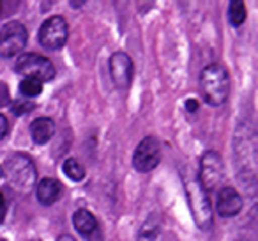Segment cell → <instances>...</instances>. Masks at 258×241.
<instances>
[{"instance_id": "11", "label": "cell", "mask_w": 258, "mask_h": 241, "mask_svg": "<svg viewBox=\"0 0 258 241\" xmlns=\"http://www.w3.org/2000/svg\"><path fill=\"white\" fill-rule=\"evenodd\" d=\"M244 208V201L240 194L233 186H221L216 197V213L223 218H233Z\"/></svg>"}, {"instance_id": "23", "label": "cell", "mask_w": 258, "mask_h": 241, "mask_svg": "<svg viewBox=\"0 0 258 241\" xmlns=\"http://www.w3.org/2000/svg\"><path fill=\"white\" fill-rule=\"evenodd\" d=\"M57 241H76V239L73 236H69V234H64V236H60Z\"/></svg>"}, {"instance_id": "13", "label": "cell", "mask_w": 258, "mask_h": 241, "mask_svg": "<svg viewBox=\"0 0 258 241\" xmlns=\"http://www.w3.org/2000/svg\"><path fill=\"white\" fill-rule=\"evenodd\" d=\"M57 126H55V121L50 117H37L30 124V137L32 142L37 146H44L46 142H50L53 138Z\"/></svg>"}, {"instance_id": "19", "label": "cell", "mask_w": 258, "mask_h": 241, "mask_svg": "<svg viewBox=\"0 0 258 241\" xmlns=\"http://www.w3.org/2000/svg\"><path fill=\"white\" fill-rule=\"evenodd\" d=\"M18 105H15L13 107V112L15 114H25L27 110H30V108H34L32 103H29V101H16Z\"/></svg>"}, {"instance_id": "16", "label": "cell", "mask_w": 258, "mask_h": 241, "mask_svg": "<svg viewBox=\"0 0 258 241\" xmlns=\"http://www.w3.org/2000/svg\"><path fill=\"white\" fill-rule=\"evenodd\" d=\"M246 16H247L246 4H244L242 0H232V2H230V8H228L230 23L235 27H240L244 22H246Z\"/></svg>"}, {"instance_id": "1", "label": "cell", "mask_w": 258, "mask_h": 241, "mask_svg": "<svg viewBox=\"0 0 258 241\" xmlns=\"http://www.w3.org/2000/svg\"><path fill=\"white\" fill-rule=\"evenodd\" d=\"M235 158L239 179L249 188L256 183V138L249 124H240L235 135Z\"/></svg>"}, {"instance_id": "10", "label": "cell", "mask_w": 258, "mask_h": 241, "mask_svg": "<svg viewBox=\"0 0 258 241\" xmlns=\"http://www.w3.org/2000/svg\"><path fill=\"white\" fill-rule=\"evenodd\" d=\"M110 75L118 89H129L133 82V61L125 52H115L110 57Z\"/></svg>"}, {"instance_id": "20", "label": "cell", "mask_w": 258, "mask_h": 241, "mask_svg": "<svg viewBox=\"0 0 258 241\" xmlns=\"http://www.w3.org/2000/svg\"><path fill=\"white\" fill-rule=\"evenodd\" d=\"M8 130H9V123H8V119L4 117V115L0 114V140L8 135Z\"/></svg>"}, {"instance_id": "3", "label": "cell", "mask_w": 258, "mask_h": 241, "mask_svg": "<svg viewBox=\"0 0 258 241\" xmlns=\"http://www.w3.org/2000/svg\"><path fill=\"white\" fill-rule=\"evenodd\" d=\"M2 174L8 179V184L18 194H29L37 181V169L34 162L23 153H15L6 160Z\"/></svg>"}, {"instance_id": "9", "label": "cell", "mask_w": 258, "mask_h": 241, "mask_svg": "<svg viewBox=\"0 0 258 241\" xmlns=\"http://www.w3.org/2000/svg\"><path fill=\"white\" fill-rule=\"evenodd\" d=\"M161 162V144L156 137H145L133 155V167L138 172H151Z\"/></svg>"}, {"instance_id": "8", "label": "cell", "mask_w": 258, "mask_h": 241, "mask_svg": "<svg viewBox=\"0 0 258 241\" xmlns=\"http://www.w3.org/2000/svg\"><path fill=\"white\" fill-rule=\"evenodd\" d=\"M69 36V27L62 16H51L41 25L39 43L48 50H60Z\"/></svg>"}, {"instance_id": "18", "label": "cell", "mask_w": 258, "mask_h": 241, "mask_svg": "<svg viewBox=\"0 0 258 241\" xmlns=\"http://www.w3.org/2000/svg\"><path fill=\"white\" fill-rule=\"evenodd\" d=\"M43 90V83L39 80H34V78H23L22 83H20V92L27 98H36L41 94Z\"/></svg>"}, {"instance_id": "2", "label": "cell", "mask_w": 258, "mask_h": 241, "mask_svg": "<svg viewBox=\"0 0 258 241\" xmlns=\"http://www.w3.org/2000/svg\"><path fill=\"white\" fill-rule=\"evenodd\" d=\"M182 183L184 190H186L187 204H189L191 215H193L197 227L200 230H211L212 223H214V216H212V204L209 194L204 190L198 177L191 170L182 172Z\"/></svg>"}, {"instance_id": "4", "label": "cell", "mask_w": 258, "mask_h": 241, "mask_svg": "<svg viewBox=\"0 0 258 241\" xmlns=\"http://www.w3.org/2000/svg\"><path fill=\"white\" fill-rule=\"evenodd\" d=\"M202 96L211 107H221L230 96V76L221 64H209L200 73Z\"/></svg>"}, {"instance_id": "21", "label": "cell", "mask_w": 258, "mask_h": 241, "mask_svg": "<svg viewBox=\"0 0 258 241\" xmlns=\"http://www.w3.org/2000/svg\"><path fill=\"white\" fill-rule=\"evenodd\" d=\"M186 108L189 112H197V108H198V101L197 100H189V101H186Z\"/></svg>"}, {"instance_id": "22", "label": "cell", "mask_w": 258, "mask_h": 241, "mask_svg": "<svg viewBox=\"0 0 258 241\" xmlns=\"http://www.w3.org/2000/svg\"><path fill=\"white\" fill-rule=\"evenodd\" d=\"M6 209V199H4V195H2V191H0V213L4 211Z\"/></svg>"}, {"instance_id": "5", "label": "cell", "mask_w": 258, "mask_h": 241, "mask_svg": "<svg viewBox=\"0 0 258 241\" xmlns=\"http://www.w3.org/2000/svg\"><path fill=\"white\" fill-rule=\"evenodd\" d=\"M15 71L22 75L23 78H34L43 82H50L57 75L53 62L50 59L43 57L39 54H23L18 57L15 66Z\"/></svg>"}, {"instance_id": "24", "label": "cell", "mask_w": 258, "mask_h": 241, "mask_svg": "<svg viewBox=\"0 0 258 241\" xmlns=\"http://www.w3.org/2000/svg\"><path fill=\"white\" fill-rule=\"evenodd\" d=\"M82 4H85V2H71L73 8H75V6H76V8H78V6H82Z\"/></svg>"}, {"instance_id": "15", "label": "cell", "mask_w": 258, "mask_h": 241, "mask_svg": "<svg viewBox=\"0 0 258 241\" xmlns=\"http://www.w3.org/2000/svg\"><path fill=\"white\" fill-rule=\"evenodd\" d=\"M138 241H163V223L158 215L147 216L138 230Z\"/></svg>"}, {"instance_id": "7", "label": "cell", "mask_w": 258, "mask_h": 241, "mask_svg": "<svg viewBox=\"0 0 258 241\" xmlns=\"http://www.w3.org/2000/svg\"><path fill=\"white\" fill-rule=\"evenodd\" d=\"M29 32L22 22H8L0 29V57H15L27 46Z\"/></svg>"}, {"instance_id": "6", "label": "cell", "mask_w": 258, "mask_h": 241, "mask_svg": "<svg viewBox=\"0 0 258 241\" xmlns=\"http://www.w3.org/2000/svg\"><path fill=\"white\" fill-rule=\"evenodd\" d=\"M223 177H225V165H223L221 155L216 151H205L200 158V170H198V181L204 190L212 191L221 188Z\"/></svg>"}, {"instance_id": "14", "label": "cell", "mask_w": 258, "mask_h": 241, "mask_svg": "<svg viewBox=\"0 0 258 241\" xmlns=\"http://www.w3.org/2000/svg\"><path fill=\"white\" fill-rule=\"evenodd\" d=\"M36 194H37V199H39L41 204L51 206L60 199L62 184H60V181L53 179V177H44V179H41L39 183H37Z\"/></svg>"}, {"instance_id": "17", "label": "cell", "mask_w": 258, "mask_h": 241, "mask_svg": "<svg viewBox=\"0 0 258 241\" xmlns=\"http://www.w3.org/2000/svg\"><path fill=\"white\" fill-rule=\"evenodd\" d=\"M64 174L69 177L71 181H82L85 177V167L78 162L76 158H68L62 165Z\"/></svg>"}, {"instance_id": "12", "label": "cell", "mask_w": 258, "mask_h": 241, "mask_svg": "<svg viewBox=\"0 0 258 241\" xmlns=\"http://www.w3.org/2000/svg\"><path fill=\"white\" fill-rule=\"evenodd\" d=\"M73 225L78 230V234H82L87 241H103L99 222L89 209H76L75 215H73Z\"/></svg>"}, {"instance_id": "26", "label": "cell", "mask_w": 258, "mask_h": 241, "mask_svg": "<svg viewBox=\"0 0 258 241\" xmlns=\"http://www.w3.org/2000/svg\"><path fill=\"white\" fill-rule=\"evenodd\" d=\"M0 176H2V167H0Z\"/></svg>"}, {"instance_id": "25", "label": "cell", "mask_w": 258, "mask_h": 241, "mask_svg": "<svg viewBox=\"0 0 258 241\" xmlns=\"http://www.w3.org/2000/svg\"><path fill=\"white\" fill-rule=\"evenodd\" d=\"M0 13H2V2H0Z\"/></svg>"}]
</instances>
